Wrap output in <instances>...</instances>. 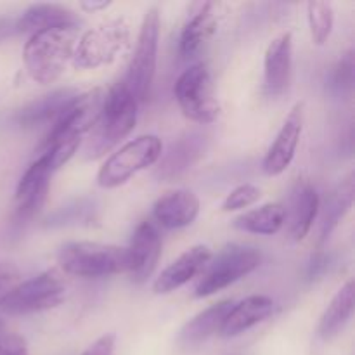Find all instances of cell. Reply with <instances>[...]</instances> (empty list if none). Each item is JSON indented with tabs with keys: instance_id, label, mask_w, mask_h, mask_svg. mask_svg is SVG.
<instances>
[{
	"instance_id": "1",
	"label": "cell",
	"mask_w": 355,
	"mask_h": 355,
	"mask_svg": "<svg viewBox=\"0 0 355 355\" xmlns=\"http://www.w3.org/2000/svg\"><path fill=\"white\" fill-rule=\"evenodd\" d=\"M137 99L125 82H116L104 96L103 110L83 148L87 159H97L123 141L137 123Z\"/></svg>"
},
{
	"instance_id": "2",
	"label": "cell",
	"mask_w": 355,
	"mask_h": 355,
	"mask_svg": "<svg viewBox=\"0 0 355 355\" xmlns=\"http://www.w3.org/2000/svg\"><path fill=\"white\" fill-rule=\"evenodd\" d=\"M78 28L58 26L38 31L30 37L23 49V61L28 75L38 83H54L61 78L73 59Z\"/></svg>"
},
{
	"instance_id": "3",
	"label": "cell",
	"mask_w": 355,
	"mask_h": 355,
	"mask_svg": "<svg viewBox=\"0 0 355 355\" xmlns=\"http://www.w3.org/2000/svg\"><path fill=\"white\" fill-rule=\"evenodd\" d=\"M58 262L69 276L106 277L128 272V248L92 241L64 243L58 252Z\"/></svg>"
},
{
	"instance_id": "4",
	"label": "cell",
	"mask_w": 355,
	"mask_h": 355,
	"mask_svg": "<svg viewBox=\"0 0 355 355\" xmlns=\"http://www.w3.org/2000/svg\"><path fill=\"white\" fill-rule=\"evenodd\" d=\"M260 262H262V255L259 250L252 246L236 245V243L225 245L214 259H210L201 272L200 281L194 288V297H211L225 290L236 281L252 274L260 266Z\"/></svg>"
},
{
	"instance_id": "5",
	"label": "cell",
	"mask_w": 355,
	"mask_h": 355,
	"mask_svg": "<svg viewBox=\"0 0 355 355\" xmlns=\"http://www.w3.org/2000/svg\"><path fill=\"white\" fill-rule=\"evenodd\" d=\"M163 144L156 135H141L121 146L106 159L97 173V184L104 189H114L130 180L135 173L158 163Z\"/></svg>"
},
{
	"instance_id": "6",
	"label": "cell",
	"mask_w": 355,
	"mask_h": 355,
	"mask_svg": "<svg viewBox=\"0 0 355 355\" xmlns=\"http://www.w3.org/2000/svg\"><path fill=\"white\" fill-rule=\"evenodd\" d=\"M128 40H130V31L125 19L118 17V19L106 21L78 37L71 59L73 66L82 69H96L111 64L118 55L127 51Z\"/></svg>"
},
{
	"instance_id": "7",
	"label": "cell",
	"mask_w": 355,
	"mask_h": 355,
	"mask_svg": "<svg viewBox=\"0 0 355 355\" xmlns=\"http://www.w3.org/2000/svg\"><path fill=\"white\" fill-rule=\"evenodd\" d=\"M175 99L184 116L200 125L214 123L220 114L214 78L207 64L191 66L175 83Z\"/></svg>"
},
{
	"instance_id": "8",
	"label": "cell",
	"mask_w": 355,
	"mask_h": 355,
	"mask_svg": "<svg viewBox=\"0 0 355 355\" xmlns=\"http://www.w3.org/2000/svg\"><path fill=\"white\" fill-rule=\"evenodd\" d=\"M66 284L58 270L51 269L17 284L0 304L9 315H28L54 309L64 300Z\"/></svg>"
},
{
	"instance_id": "9",
	"label": "cell",
	"mask_w": 355,
	"mask_h": 355,
	"mask_svg": "<svg viewBox=\"0 0 355 355\" xmlns=\"http://www.w3.org/2000/svg\"><path fill=\"white\" fill-rule=\"evenodd\" d=\"M158 42H159V10L151 7L142 19L141 31H139L137 47L127 73V87L137 103L146 101L151 92L153 80L156 73V61H158Z\"/></svg>"
},
{
	"instance_id": "10",
	"label": "cell",
	"mask_w": 355,
	"mask_h": 355,
	"mask_svg": "<svg viewBox=\"0 0 355 355\" xmlns=\"http://www.w3.org/2000/svg\"><path fill=\"white\" fill-rule=\"evenodd\" d=\"M104 94L101 89H92L85 94H78L52 123L47 137L40 144L38 151L64 139H82L94 128L103 110Z\"/></svg>"
},
{
	"instance_id": "11",
	"label": "cell",
	"mask_w": 355,
	"mask_h": 355,
	"mask_svg": "<svg viewBox=\"0 0 355 355\" xmlns=\"http://www.w3.org/2000/svg\"><path fill=\"white\" fill-rule=\"evenodd\" d=\"M207 132L193 130L180 135L177 141L170 144L165 155L159 156L155 177L159 182H172L182 177L193 165H196L208 148Z\"/></svg>"
},
{
	"instance_id": "12",
	"label": "cell",
	"mask_w": 355,
	"mask_h": 355,
	"mask_svg": "<svg viewBox=\"0 0 355 355\" xmlns=\"http://www.w3.org/2000/svg\"><path fill=\"white\" fill-rule=\"evenodd\" d=\"M302 128H304V104H295L293 110L284 120L279 134L276 135L274 142L270 144L266 158L262 162V168L266 175L276 177L281 175L297 155L298 142L302 137Z\"/></svg>"
},
{
	"instance_id": "13",
	"label": "cell",
	"mask_w": 355,
	"mask_h": 355,
	"mask_svg": "<svg viewBox=\"0 0 355 355\" xmlns=\"http://www.w3.org/2000/svg\"><path fill=\"white\" fill-rule=\"evenodd\" d=\"M130 267L128 276L134 283L142 284L153 276L162 257V236L153 222L144 220L137 225L128 246Z\"/></svg>"
},
{
	"instance_id": "14",
	"label": "cell",
	"mask_w": 355,
	"mask_h": 355,
	"mask_svg": "<svg viewBox=\"0 0 355 355\" xmlns=\"http://www.w3.org/2000/svg\"><path fill=\"white\" fill-rule=\"evenodd\" d=\"M319 208H321V201H319L315 187L307 180L298 179L291 187L288 207L284 208V214H286L284 224H288V236L293 241H304L318 218Z\"/></svg>"
},
{
	"instance_id": "15",
	"label": "cell",
	"mask_w": 355,
	"mask_h": 355,
	"mask_svg": "<svg viewBox=\"0 0 355 355\" xmlns=\"http://www.w3.org/2000/svg\"><path fill=\"white\" fill-rule=\"evenodd\" d=\"M293 71V38L283 33L274 38L266 51L263 59V87L267 96L277 97L290 87Z\"/></svg>"
},
{
	"instance_id": "16",
	"label": "cell",
	"mask_w": 355,
	"mask_h": 355,
	"mask_svg": "<svg viewBox=\"0 0 355 355\" xmlns=\"http://www.w3.org/2000/svg\"><path fill=\"white\" fill-rule=\"evenodd\" d=\"M211 252L208 246L196 245L184 252L179 259L173 260L158 277H156L153 290L158 295L172 293V291L179 290L180 286L189 283L193 277L201 274L210 262Z\"/></svg>"
},
{
	"instance_id": "17",
	"label": "cell",
	"mask_w": 355,
	"mask_h": 355,
	"mask_svg": "<svg viewBox=\"0 0 355 355\" xmlns=\"http://www.w3.org/2000/svg\"><path fill=\"white\" fill-rule=\"evenodd\" d=\"M217 6L214 2L194 3L191 16L180 33V55L186 59L194 58L205 49L217 31Z\"/></svg>"
},
{
	"instance_id": "18",
	"label": "cell",
	"mask_w": 355,
	"mask_h": 355,
	"mask_svg": "<svg viewBox=\"0 0 355 355\" xmlns=\"http://www.w3.org/2000/svg\"><path fill=\"white\" fill-rule=\"evenodd\" d=\"M200 214V200L186 189L163 194L153 207V217L165 229H182L193 224Z\"/></svg>"
},
{
	"instance_id": "19",
	"label": "cell",
	"mask_w": 355,
	"mask_h": 355,
	"mask_svg": "<svg viewBox=\"0 0 355 355\" xmlns=\"http://www.w3.org/2000/svg\"><path fill=\"white\" fill-rule=\"evenodd\" d=\"M274 312L272 298L266 295H252L232 305L220 328L222 338H234L269 319Z\"/></svg>"
},
{
	"instance_id": "20",
	"label": "cell",
	"mask_w": 355,
	"mask_h": 355,
	"mask_svg": "<svg viewBox=\"0 0 355 355\" xmlns=\"http://www.w3.org/2000/svg\"><path fill=\"white\" fill-rule=\"evenodd\" d=\"M78 96L75 89H58L51 94H45L40 99L31 101L24 107H21L16 114H14V121L17 127L21 128H37L44 127V125L54 123L55 118L61 114V111L71 103L75 97Z\"/></svg>"
},
{
	"instance_id": "21",
	"label": "cell",
	"mask_w": 355,
	"mask_h": 355,
	"mask_svg": "<svg viewBox=\"0 0 355 355\" xmlns=\"http://www.w3.org/2000/svg\"><path fill=\"white\" fill-rule=\"evenodd\" d=\"M232 305H234L232 300H222L218 304L211 305V307L205 309L198 315H194L180 329L179 345L184 347V349H194V347H200L201 343L210 340L214 335L220 333L225 315L229 314Z\"/></svg>"
},
{
	"instance_id": "22",
	"label": "cell",
	"mask_w": 355,
	"mask_h": 355,
	"mask_svg": "<svg viewBox=\"0 0 355 355\" xmlns=\"http://www.w3.org/2000/svg\"><path fill=\"white\" fill-rule=\"evenodd\" d=\"M78 17L71 9L59 3H35L16 21V33H38L58 26H76Z\"/></svg>"
},
{
	"instance_id": "23",
	"label": "cell",
	"mask_w": 355,
	"mask_h": 355,
	"mask_svg": "<svg viewBox=\"0 0 355 355\" xmlns=\"http://www.w3.org/2000/svg\"><path fill=\"white\" fill-rule=\"evenodd\" d=\"M354 307L355 284L354 281H349V283H345L338 291H336V295L333 297V300L329 302L324 314L321 315L318 335L321 336L324 342L336 338V336L345 329V326L349 324L350 319H352Z\"/></svg>"
},
{
	"instance_id": "24",
	"label": "cell",
	"mask_w": 355,
	"mask_h": 355,
	"mask_svg": "<svg viewBox=\"0 0 355 355\" xmlns=\"http://www.w3.org/2000/svg\"><path fill=\"white\" fill-rule=\"evenodd\" d=\"M354 194H355V182L354 175L350 173L349 177L342 180L331 193L326 198L321 211V241L324 243L326 239L331 236L336 225L342 222V218L349 214V210L354 205Z\"/></svg>"
},
{
	"instance_id": "25",
	"label": "cell",
	"mask_w": 355,
	"mask_h": 355,
	"mask_svg": "<svg viewBox=\"0 0 355 355\" xmlns=\"http://www.w3.org/2000/svg\"><path fill=\"white\" fill-rule=\"evenodd\" d=\"M284 222H286V214L283 205L267 203L239 215L234 220V227L250 234L272 236L283 229Z\"/></svg>"
},
{
	"instance_id": "26",
	"label": "cell",
	"mask_w": 355,
	"mask_h": 355,
	"mask_svg": "<svg viewBox=\"0 0 355 355\" xmlns=\"http://www.w3.org/2000/svg\"><path fill=\"white\" fill-rule=\"evenodd\" d=\"M97 218V205L90 198H82L55 210L45 222V227H64V225L92 224Z\"/></svg>"
},
{
	"instance_id": "27",
	"label": "cell",
	"mask_w": 355,
	"mask_h": 355,
	"mask_svg": "<svg viewBox=\"0 0 355 355\" xmlns=\"http://www.w3.org/2000/svg\"><path fill=\"white\" fill-rule=\"evenodd\" d=\"M307 17L312 42L315 45L326 44L333 31V24H335V12H333L331 3L322 2V0H312L307 3Z\"/></svg>"
},
{
	"instance_id": "28",
	"label": "cell",
	"mask_w": 355,
	"mask_h": 355,
	"mask_svg": "<svg viewBox=\"0 0 355 355\" xmlns=\"http://www.w3.org/2000/svg\"><path fill=\"white\" fill-rule=\"evenodd\" d=\"M47 193L49 182H44L40 184L37 189L31 191L30 194H26V196L21 198V200H17V207L12 214V220H10V229H12L14 232L24 231V227L37 217L38 211L44 207Z\"/></svg>"
},
{
	"instance_id": "29",
	"label": "cell",
	"mask_w": 355,
	"mask_h": 355,
	"mask_svg": "<svg viewBox=\"0 0 355 355\" xmlns=\"http://www.w3.org/2000/svg\"><path fill=\"white\" fill-rule=\"evenodd\" d=\"M260 196H262V193H260L259 187L253 186V184H241V186H238L227 194L224 205H222V210H243V208H248L252 205H255L260 200Z\"/></svg>"
},
{
	"instance_id": "30",
	"label": "cell",
	"mask_w": 355,
	"mask_h": 355,
	"mask_svg": "<svg viewBox=\"0 0 355 355\" xmlns=\"http://www.w3.org/2000/svg\"><path fill=\"white\" fill-rule=\"evenodd\" d=\"M354 78H355V61L354 52L349 51L338 64L335 66L333 71V87L338 90L340 94H350L354 89Z\"/></svg>"
},
{
	"instance_id": "31",
	"label": "cell",
	"mask_w": 355,
	"mask_h": 355,
	"mask_svg": "<svg viewBox=\"0 0 355 355\" xmlns=\"http://www.w3.org/2000/svg\"><path fill=\"white\" fill-rule=\"evenodd\" d=\"M19 269L10 262L0 263V304L10 295V291L19 284Z\"/></svg>"
},
{
	"instance_id": "32",
	"label": "cell",
	"mask_w": 355,
	"mask_h": 355,
	"mask_svg": "<svg viewBox=\"0 0 355 355\" xmlns=\"http://www.w3.org/2000/svg\"><path fill=\"white\" fill-rule=\"evenodd\" d=\"M0 355H28L26 340L19 335L0 336Z\"/></svg>"
},
{
	"instance_id": "33",
	"label": "cell",
	"mask_w": 355,
	"mask_h": 355,
	"mask_svg": "<svg viewBox=\"0 0 355 355\" xmlns=\"http://www.w3.org/2000/svg\"><path fill=\"white\" fill-rule=\"evenodd\" d=\"M114 342H116L114 335L101 336L82 355H113Z\"/></svg>"
},
{
	"instance_id": "34",
	"label": "cell",
	"mask_w": 355,
	"mask_h": 355,
	"mask_svg": "<svg viewBox=\"0 0 355 355\" xmlns=\"http://www.w3.org/2000/svg\"><path fill=\"white\" fill-rule=\"evenodd\" d=\"M326 267H328V257H326L322 252L314 253V255L311 257V262H309V267H307L309 281L318 279V277L324 272Z\"/></svg>"
},
{
	"instance_id": "35",
	"label": "cell",
	"mask_w": 355,
	"mask_h": 355,
	"mask_svg": "<svg viewBox=\"0 0 355 355\" xmlns=\"http://www.w3.org/2000/svg\"><path fill=\"white\" fill-rule=\"evenodd\" d=\"M14 33H16V21L0 17V42L6 40V38H9Z\"/></svg>"
},
{
	"instance_id": "36",
	"label": "cell",
	"mask_w": 355,
	"mask_h": 355,
	"mask_svg": "<svg viewBox=\"0 0 355 355\" xmlns=\"http://www.w3.org/2000/svg\"><path fill=\"white\" fill-rule=\"evenodd\" d=\"M111 6V2H106V0H101V2H82L80 7L87 12H96V10H104Z\"/></svg>"
},
{
	"instance_id": "37",
	"label": "cell",
	"mask_w": 355,
	"mask_h": 355,
	"mask_svg": "<svg viewBox=\"0 0 355 355\" xmlns=\"http://www.w3.org/2000/svg\"><path fill=\"white\" fill-rule=\"evenodd\" d=\"M3 328H6V324H3V321H2V319H0V336H2Z\"/></svg>"
}]
</instances>
